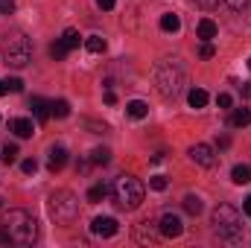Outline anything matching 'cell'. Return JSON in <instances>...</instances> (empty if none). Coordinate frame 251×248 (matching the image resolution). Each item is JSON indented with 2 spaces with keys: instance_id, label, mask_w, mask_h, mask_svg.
I'll return each instance as SVG.
<instances>
[{
  "instance_id": "3",
  "label": "cell",
  "mask_w": 251,
  "mask_h": 248,
  "mask_svg": "<svg viewBox=\"0 0 251 248\" xmlns=\"http://www.w3.org/2000/svg\"><path fill=\"white\" fill-rule=\"evenodd\" d=\"M0 53H3V62L9 64V67L21 70V67H26V64L32 62V41L21 29H15V32H9V35L0 38Z\"/></svg>"
},
{
  "instance_id": "31",
  "label": "cell",
  "mask_w": 251,
  "mask_h": 248,
  "mask_svg": "<svg viewBox=\"0 0 251 248\" xmlns=\"http://www.w3.org/2000/svg\"><path fill=\"white\" fill-rule=\"evenodd\" d=\"M21 170H24L26 175H32V173L38 170V164H35V158H26V161H21Z\"/></svg>"
},
{
  "instance_id": "8",
  "label": "cell",
  "mask_w": 251,
  "mask_h": 248,
  "mask_svg": "<svg viewBox=\"0 0 251 248\" xmlns=\"http://www.w3.org/2000/svg\"><path fill=\"white\" fill-rule=\"evenodd\" d=\"M190 161L193 164H199V167H204V170H210L213 164H216V152H213V146H207V143H193L187 149Z\"/></svg>"
},
{
  "instance_id": "25",
  "label": "cell",
  "mask_w": 251,
  "mask_h": 248,
  "mask_svg": "<svg viewBox=\"0 0 251 248\" xmlns=\"http://www.w3.org/2000/svg\"><path fill=\"white\" fill-rule=\"evenodd\" d=\"M108 196V184H94L91 190H88V201L91 204H97V201H102Z\"/></svg>"
},
{
  "instance_id": "32",
  "label": "cell",
  "mask_w": 251,
  "mask_h": 248,
  "mask_svg": "<svg viewBox=\"0 0 251 248\" xmlns=\"http://www.w3.org/2000/svg\"><path fill=\"white\" fill-rule=\"evenodd\" d=\"M216 105H219V108H231V105H234L231 94H219V97H216Z\"/></svg>"
},
{
  "instance_id": "1",
  "label": "cell",
  "mask_w": 251,
  "mask_h": 248,
  "mask_svg": "<svg viewBox=\"0 0 251 248\" xmlns=\"http://www.w3.org/2000/svg\"><path fill=\"white\" fill-rule=\"evenodd\" d=\"M0 225L9 231V237H12L15 246H32L38 240V222H35V216L29 210H21V207L3 210Z\"/></svg>"
},
{
  "instance_id": "17",
  "label": "cell",
  "mask_w": 251,
  "mask_h": 248,
  "mask_svg": "<svg viewBox=\"0 0 251 248\" xmlns=\"http://www.w3.org/2000/svg\"><path fill=\"white\" fill-rule=\"evenodd\" d=\"M228 123H231V128H246L251 123V108H246V105L243 108H234V114H231Z\"/></svg>"
},
{
  "instance_id": "6",
  "label": "cell",
  "mask_w": 251,
  "mask_h": 248,
  "mask_svg": "<svg viewBox=\"0 0 251 248\" xmlns=\"http://www.w3.org/2000/svg\"><path fill=\"white\" fill-rule=\"evenodd\" d=\"M210 222H213V231H216L219 237H225V240H240V237H243V216H240L237 207H231V204H219V207L213 210Z\"/></svg>"
},
{
  "instance_id": "10",
  "label": "cell",
  "mask_w": 251,
  "mask_h": 248,
  "mask_svg": "<svg viewBox=\"0 0 251 248\" xmlns=\"http://www.w3.org/2000/svg\"><path fill=\"white\" fill-rule=\"evenodd\" d=\"M158 228H161V237H170V240H176V237L184 234V222H181V216H176L173 210H167V213L161 216Z\"/></svg>"
},
{
  "instance_id": "24",
  "label": "cell",
  "mask_w": 251,
  "mask_h": 248,
  "mask_svg": "<svg viewBox=\"0 0 251 248\" xmlns=\"http://www.w3.org/2000/svg\"><path fill=\"white\" fill-rule=\"evenodd\" d=\"M50 114L59 117V120L70 117V102H67V99H56V102H50Z\"/></svg>"
},
{
  "instance_id": "2",
  "label": "cell",
  "mask_w": 251,
  "mask_h": 248,
  "mask_svg": "<svg viewBox=\"0 0 251 248\" xmlns=\"http://www.w3.org/2000/svg\"><path fill=\"white\" fill-rule=\"evenodd\" d=\"M187 85V76H184V67L176 62V59H164V62L155 64V88L164 99H178L181 91Z\"/></svg>"
},
{
  "instance_id": "9",
  "label": "cell",
  "mask_w": 251,
  "mask_h": 248,
  "mask_svg": "<svg viewBox=\"0 0 251 248\" xmlns=\"http://www.w3.org/2000/svg\"><path fill=\"white\" fill-rule=\"evenodd\" d=\"M134 240H137L140 246H155V243H161V228H158V222H152V219L140 222V225L134 228Z\"/></svg>"
},
{
  "instance_id": "37",
  "label": "cell",
  "mask_w": 251,
  "mask_h": 248,
  "mask_svg": "<svg viewBox=\"0 0 251 248\" xmlns=\"http://www.w3.org/2000/svg\"><path fill=\"white\" fill-rule=\"evenodd\" d=\"M102 99H105V105H114V102H117V97H114L111 88H105V97H102Z\"/></svg>"
},
{
  "instance_id": "19",
  "label": "cell",
  "mask_w": 251,
  "mask_h": 248,
  "mask_svg": "<svg viewBox=\"0 0 251 248\" xmlns=\"http://www.w3.org/2000/svg\"><path fill=\"white\" fill-rule=\"evenodd\" d=\"M207 91L204 88H190V94H187V102H190V108H204L207 105Z\"/></svg>"
},
{
  "instance_id": "39",
  "label": "cell",
  "mask_w": 251,
  "mask_h": 248,
  "mask_svg": "<svg viewBox=\"0 0 251 248\" xmlns=\"http://www.w3.org/2000/svg\"><path fill=\"white\" fill-rule=\"evenodd\" d=\"M243 210H246V216L251 219V196H246V201H243Z\"/></svg>"
},
{
  "instance_id": "40",
  "label": "cell",
  "mask_w": 251,
  "mask_h": 248,
  "mask_svg": "<svg viewBox=\"0 0 251 248\" xmlns=\"http://www.w3.org/2000/svg\"><path fill=\"white\" fill-rule=\"evenodd\" d=\"M243 97H246V99H251V85H243Z\"/></svg>"
},
{
  "instance_id": "28",
  "label": "cell",
  "mask_w": 251,
  "mask_h": 248,
  "mask_svg": "<svg viewBox=\"0 0 251 248\" xmlns=\"http://www.w3.org/2000/svg\"><path fill=\"white\" fill-rule=\"evenodd\" d=\"M149 187L158 190V193H164V190L170 187V181H167V175H152V178H149Z\"/></svg>"
},
{
  "instance_id": "29",
  "label": "cell",
  "mask_w": 251,
  "mask_h": 248,
  "mask_svg": "<svg viewBox=\"0 0 251 248\" xmlns=\"http://www.w3.org/2000/svg\"><path fill=\"white\" fill-rule=\"evenodd\" d=\"M199 56H201V59H213V56H216V47H213L210 41H204V44L199 47Z\"/></svg>"
},
{
  "instance_id": "35",
  "label": "cell",
  "mask_w": 251,
  "mask_h": 248,
  "mask_svg": "<svg viewBox=\"0 0 251 248\" xmlns=\"http://www.w3.org/2000/svg\"><path fill=\"white\" fill-rule=\"evenodd\" d=\"M196 6H201V9H216L219 6V0H193Z\"/></svg>"
},
{
  "instance_id": "27",
  "label": "cell",
  "mask_w": 251,
  "mask_h": 248,
  "mask_svg": "<svg viewBox=\"0 0 251 248\" xmlns=\"http://www.w3.org/2000/svg\"><path fill=\"white\" fill-rule=\"evenodd\" d=\"M91 164H97V167L111 164V152H108V149H94V152H91Z\"/></svg>"
},
{
  "instance_id": "7",
  "label": "cell",
  "mask_w": 251,
  "mask_h": 248,
  "mask_svg": "<svg viewBox=\"0 0 251 248\" xmlns=\"http://www.w3.org/2000/svg\"><path fill=\"white\" fill-rule=\"evenodd\" d=\"M79 41H82V35H79L76 29H64L62 38H59V41L50 47V56H53L56 62H62V59L67 56V53H70V50H76V47H79Z\"/></svg>"
},
{
  "instance_id": "38",
  "label": "cell",
  "mask_w": 251,
  "mask_h": 248,
  "mask_svg": "<svg viewBox=\"0 0 251 248\" xmlns=\"http://www.w3.org/2000/svg\"><path fill=\"white\" fill-rule=\"evenodd\" d=\"M9 243H12V237H9V231L0 225V246H9Z\"/></svg>"
},
{
  "instance_id": "16",
  "label": "cell",
  "mask_w": 251,
  "mask_h": 248,
  "mask_svg": "<svg viewBox=\"0 0 251 248\" xmlns=\"http://www.w3.org/2000/svg\"><path fill=\"white\" fill-rule=\"evenodd\" d=\"M126 114H128L131 120H143V117H149V105H146L143 99H128V102H126Z\"/></svg>"
},
{
  "instance_id": "33",
  "label": "cell",
  "mask_w": 251,
  "mask_h": 248,
  "mask_svg": "<svg viewBox=\"0 0 251 248\" xmlns=\"http://www.w3.org/2000/svg\"><path fill=\"white\" fill-rule=\"evenodd\" d=\"M15 12V0H0V15H12Z\"/></svg>"
},
{
  "instance_id": "34",
  "label": "cell",
  "mask_w": 251,
  "mask_h": 248,
  "mask_svg": "<svg viewBox=\"0 0 251 248\" xmlns=\"http://www.w3.org/2000/svg\"><path fill=\"white\" fill-rule=\"evenodd\" d=\"M225 3H228L234 12H240V9H246V6H249V0H225Z\"/></svg>"
},
{
  "instance_id": "5",
  "label": "cell",
  "mask_w": 251,
  "mask_h": 248,
  "mask_svg": "<svg viewBox=\"0 0 251 248\" xmlns=\"http://www.w3.org/2000/svg\"><path fill=\"white\" fill-rule=\"evenodd\" d=\"M143 193H146V187L140 184V178H134V175H120L114 181V187H111L114 204L120 210H137L143 204Z\"/></svg>"
},
{
  "instance_id": "22",
  "label": "cell",
  "mask_w": 251,
  "mask_h": 248,
  "mask_svg": "<svg viewBox=\"0 0 251 248\" xmlns=\"http://www.w3.org/2000/svg\"><path fill=\"white\" fill-rule=\"evenodd\" d=\"M181 204H184V210H187L190 216H199V213L204 210L201 198H199V196H193V193H190V196H184V201H181Z\"/></svg>"
},
{
  "instance_id": "12",
  "label": "cell",
  "mask_w": 251,
  "mask_h": 248,
  "mask_svg": "<svg viewBox=\"0 0 251 248\" xmlns=\"http://www.w3.org/2000/svg\"><path fill=\"white\" fill-rule=\"evenodd\" d=\"M64 164H67V149H64L62 143H53L47 149V170L50 173H62Z\"/></svg>"
},
{
  "instance_id": "41",
  "label": "cell",
  "mask_w": 251,
  "mask_h": 248,
  "mask_svg": "<svg viewBox=\"0 0 251 248\" xmlns=\"http://www.w3.org/2000/svg\"><path fill=\"white\" fill-rule=\"evenodd\" d=\"M249 67H251V59H249Z\"/></svg>"
},
{
  "instance_id": "11",
  "label": "cell",
  "mask_w": 251,
  "mask_h": 248,
  "mask_svg": "<svg viewBox=\"0 0 251 248\" xmlns=\"http://www.w3.org/2000/svg\"><path fill=\"white\" fill-rule=\"evenodd\" d=\"M117 231H120V225H117V219H114V216H97V219L91 222V234H94V237L108 240V237H114Z\"/></svg>"
},
{
  "instance_id": "18",
  "label": "cell",
  "mask_w": 251,
  "mask_h": 248,
  "mask_svg": "<svg viewBox=\"0 0 251 248\" xmlns=\"http://www.w3.org/2000/svg\"><path fill=\"white\" fill-rule=\"evenodd\" d=\"M231 181L234 184H251V164H237L231 170Z\"/></svg>"
},
{
  "instance_id": "21",
  "label": "cell",
  "mask_w": 251,
  "mask_h": 248,
  "mask_svg": "<svg viewBox=\"0 0 251 248\" xmlns=\"http://www.w3.org/2000/svg\"><path fill=\"white\" fill-rule=\"evenodd\" d=\"M105 47H108V44H105L102 35H88V38H85V50H88V53H105Z\"/></svg>"
},
{
  "instance_id": "20",
  "label": "cell",
  "mask_w": 251,
  "mask_h": 248,
  "mask_svg": "<svg viewBox=\"0 0 251 248\" xmlns=\"http://www.w3.org/2000/svg\"><path fill=\"white\" fill-rule=\"evenodd\" d=\"M161 29H164V32H178V29H181V18L173 15V12L161 15Z\"/></svg>"
},
{
  "instance_id": "4",
  "label": "cell",
  "mask_w": 251,
  "mask_h": 248,
  "mask_svg": "<svg viewBox=\"0 0 251 248\" xmlns=\"http://www.w3.org/2000/svg\"><path fill=\"white\" fill-rule=\"evenodd\" d=\"M47 213H50V219L56 222V225H70L76 216H79V196L73 193V190H56V193H50V198H47Z\"/></svg>"
},
{
  "instance_id": "15",
  "label": "cell",
  "mask_w": 251,
  "mask_h": 248,
  "mask_svg": "<svg viewBox=\"0 0 251 248\" xmlns=\"http://www.w3.org/2000/svg\"><path fill=\"white\" fill-rule=\"evenodd\" d=\"M29 108H32V117H35V120H41V123L53 117V114H50V102H47V99H41V97H32V99H29Z\"/></svg>"
},
{
  "instance_id": "23",
  "label": "cell",
  "mask_w": 251,
  "mask_h": 248,
  "mask_svg": "<svg viewBox=\"0 0 251 248\" xmlns=\"http://www.w3.org/2000/svg\"><path fill=\"white\" fill-rule=\"evenodd\" d=\"M9 91H12V94L24 91V82H21L18 76H12V79H0V97H3V94H9Z\"/></svg>"
},
{
  "instance_id": "26",
  "label": "cell",
  "mask_w": 251,
  "mask_h": 248,
  "mask_svg": "<svg viewBox=\"0 0 251 248\" xmlns=\"http://www.w3.org/2000/svg\"><path fill=\"white\" fill-rule=\"evenodd\" d=\"M18 155H21V152H18V146H15V143H6V146H3V152H0V158H3V164H6V167H9V164H15V161H18Z\"/></svg>"
},
{
  "instance_id": "36",
  "label": "cell",
  "mask_w": 251,
  "mask_h": 248,
  "mask_svg": "<svg viewBox=\"0 0 251 248\" xmlns=\"http://www.w3.org/2000/svg\"><path fill=\"white\" fill-rule=\"evenodd\" d=\"M114 3H117V0H97V6H100L102 12H111V9H114Z\"/></svg>"
},
{
  "instance_id": "30",
  "label": "cell",
  "mask_w": 251,
  "mask_h": 248,
  "mask_svg": "<svg viewBox=\"0 0 251 248\" xmlns=\"http://www.w3.org/2000/svg\"><path fill=\"white\" fill-rule=\"evenodd\" d=\"M82 123L88 125L94 134H105V131H108V125H105V123H97V120H82Z\"/></svg>"
},
{
  "instance_id": "13",
  "label": "cell",
  "mask_w": 251,
  "mask_h": 248,
  "mask_svg": "<svg viewBox=\"0 0 251 248\" xmlns=\"http://www.w3.org/2000/svg\"><path fill=\"white\" fill-rule=\"evenodd\" d=\"M9 131H15V137L26 140V137L35 134V123H32L29 117H12V120H9Z\"/></svg>"
},
{
  "instance_id": "14",
  "label": "cell",
  "mask_w": 251,
  "mask_h": 248,
  "mask_svg": "<svg viewBox=\"0 0 251 248\" xmlns=\"http://www.w3.org/2000/svg\"><path fill=\"white\" fill-rule=\"evenodd\" d=\"M216 32H219V26H216L210 18H201V21H199V26H196V38H201V41H213V38H216Z\"/></svg>"
}]
</instances>
